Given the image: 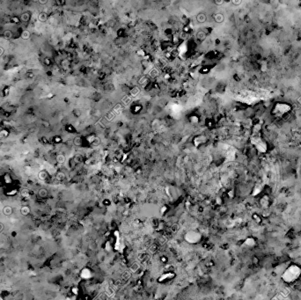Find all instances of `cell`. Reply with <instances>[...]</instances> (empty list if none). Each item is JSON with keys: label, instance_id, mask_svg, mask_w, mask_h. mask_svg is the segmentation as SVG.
Here are the masks:
<instances>
[{"label": "cell", "instance_id": "obj_1", "mask_svg": "<svg viewBox=\"0 0 301 300\" xmlns=\"http://www.w3.org/2000/svg\"><path fill=\"white\" fill-rule=\"evenodd\" d=\"M196 38L199 41H204L206 40L207 38V34L204 31H198L197 34H196Z\"/></svg>", "mask_w": 301, "mask_h": 300}, {"label": "cell", "instance_id": "obj_2", "mask_svg": "<svg viewBox=\"0 0 301 300\" xmlns=\"http://www.w3.org/2000/svg\"><path fill=\"white\" fill-rule=\"evenodd\" d=\"M38 178L41 181H46L49 178V173L46 170H41L38 173Z\"/></svg>", "mask_w": 301, "mask_h": 300}, {"label": "cell", "instance_id": "obj_3", "mask_svg": "<svg viewBox=\"0 0 301 300\" xmlns=\"http://www.w3.org/2000/svg\"><path fill=\"white\" fill-rule=\"evenodd\" d=\"M85 139H84L81 136H76L73 139V143L76 146H84V143Z\"/></svg>", "mask_w": 301, "mask_h": 300}, {"label": "cell", "instance_id": "obj_4", "mask_svg": "<svg viewBox=\"0 0 301 300\" xmlns=\"http://www.w3.org/2000/svg\"><path fill=\"white\" fill-rule=\"evenodd\" d=\"M196 20L198 23H204L207 20V16L206 14L204 12H200L196 15Z\"/></svg>", "mask_w": 301, "mask_h": 300}, {"label": "cell", "instance_id": "obj_5", "mask_svg": "<svg viewBox=\"0 0 301 300\" xmlns=\"http://www.w3.org/2000/svg\"><path fill=\"white\" fill-rule=\"evenodd\" d=\"M20 37H21L22 40H25V41H26V40H28V39H30V37H31V33H30L29 30H27V29L23 30L21 32V34H20Z\"/></svg>", "mask_w": 301, "mask_h": 300}, {"label": "cell", "instance_id": "obj_6", "mask_svg": "<svg viewBox=\"0 0 301 300\" xmlns=\"http://www.w3.org/2000/svg\"><path fill=\"white\" fill-rule=\"evenodd\" d=\"M19 17H20V20L22 22H28L31 19V14L28 11H26V12H23Z\"/></svg>", "mask_w": 301, "mask_h": 300}, {"label": "cell", "instance_id": "obj_7", "mask_svg": "<svg viewBox=\"0 0 301 300\" xmlns=\"http://www.w3.org/2000/svg\"><path fill=\"white\" fill-rule=\"evenodd\" d=\"M37 19H38V20L40 22H46L48 20V14L46 12H44V11H41V12H40L38 14Z\"/></svg>", "mask_w": 301, "mask_h": 300}, {"label": "cell", "instance_id": "obj_8", "mask_svg": "<svg viewBox=\"0 0 301 300\" xmlns=\"http://www.w3.org/2000/svg\"><path fill=\"white\" fill-rule=\"evenodd\" d=\"M142 106L140 104H134L131 107V112L133 114H138L139 112L142 110Z\"/></svg>", "mask_w": 301, "mask_h": 300}, {"label": "cell", "instance_id": "obj_9", "mask_svg": "<svg viewBox=\"0 0 301 300\" xmlns=\"http://www.w3.org/2000/svg\"><path fill=\"white\" fill-rule=\"evenodd\" d=\"M9 130H6V129H2V130H0V140H3V139H6L9 136Z\"/></svg>", "mask_w": 301, "mask_h": 300}, {"label": "cell", "instance_id": "obj_10", "mask_svg": "<svg viewBox=\"0 0 301 300\" xmlns=\"http://www.w3.org/2000/svg\"><path fill=\"white\" fill-rule=\"evenodd\" d=\"M213 19H214L215 22H217V23H222L225 19V17L222 13H216L213 16Z\"/></svg>", "mask_w": 301, "mask_h": 300}, {"label": "cell", "instance_id": "obj_11", "mask_svg": "<svg viewBox=\"0 0 301 300\" xmlns=\"http://www.w3.org/2000/svg\"><path fill=\"white\" fill-rule=\"evenodd\" d=\"M3 36H4V38L6 39V40H11V39H12V37H13V34H12V32H11V30H6L3 34Z\"/></svg>", "mask_w": 301, "mask_h": 300}, {"label": "cell", "instance_id": "obj_12", "mask_svg": "<svg viewBox=\"0 0 301 300\" xmlns=\"http://www.w3.org/2000/svg\"><path fill=\"white\" fill-rule=\"evenodd\" d=\"M56 160H57V162L58 163V164H63V163L65 162V157H64V155L58 154L57 157H56Z\"/></svg>", "mask_w": 301, "mask_h": 300}, {"label": "cell", "instance_id": "obj_13", "mask_svg": "<svg viewBox=\"0 0 301 300\" xmlns=\"http://www.w3.org/2000/svg\"><path fill=\"white\" fill-rule=\"evenodd\" d=\"M56 178H57V181H63L65 178V173H62V172H57V174H56Z\"/></svg>", "mask_w": 301, "mask_h": 300}, {"label": "cell", "instance_id": "obj_14", "mask_svg": "<svg viewBox=\"0 0 301 300\" xmlns=\"http://www.w3.org/2000/svg\"><path fill=\"white\" fill-rule=\"evenodd\" d=\"M65 130H66V131L69 132V133H76L77 132L76 129H75V128H74L73 126L71 125V124L66 125V126H65Z\"/></svg>", "mask_w": 301, "mask_h": 300}, {"label": "cell", "instance_id": "obj_15", "mask_svg": "<svg viewBox=\"0 0 301 300\" xmlns=\"http://www.w3.org/2000/svg\"><path fill=\"white\" fill-rule=\"evenodd\" d=\"M3 211H4V213H5V215L10 216V215L12 213V209H11V207H10V206H6V207L4 208Z\"/></svg>", "mask_w": 301, "mask_h": 300}, {"label": "cell", "instance_id": "obj_16", "mask_svg": "<svg viewBox=\"0 0 301 300\" xmlns=\"http://www.w3.org/2000/svg\"><path fill=\"white\" fill-rule=\"evenodd\" d=\"M139 92H140V90H139L138 87L136 86V87H134V88H132V89L130 90V95H131V96H133V97H134V96H136V95L138 94Z\"/></svg>", "mask_w": 301, "mask_h": 300}, {"label": "cell", "instance_id": "obj_17", "mask_svg": "<svg viewBox=\"0 0 301 300\" xmlns=\"http://www.w3.org/2000/svg\"><path fill=\"white\" fill-rule=\"evenodd\" d=\"M210 67H207V66H203V67L200 69V73L202 74H206V73L210 72Z\"/></svg>", "mask_w": 301, "mask_h": 300}, {"label": "cell", "instance_id": "obj_18", "mask_svg": "<svg viewBox=\"0 0 301 300\" xmlns=\"http://www.w3.org/2000/svg\"><path fill=\"white\" fill-rule=\"evenodd\" d=\"M38 194L41 197H46L47 195H48V191H47L45 188H41V189L39 190Z\"/></svg>", "mask_w": 301, "mask_h": 300}, {"label": "cell", "instance_id": "obj_19", "mask_svg": "<svg viewBox=\"0 0 301 300\" xmlns=\"http://www.w3.org/2000/svg\"><path fill=\"white\" fill-rule=\"evenodd\" d=\"M11 22H12V23H14V24H19V23H20V22H21V20H20V17H19V16H16V15L12 17V18L11 19Z\"/></svg>", "mask_w": 301, "mask_h": 300}, {"label": "cell", "instance_id": "obj_20", "mask_svg": "<svg viewBox=\"0 0 301 300\" xmlns=\"http://www.w3.org/2000/svg\"><path fill=\"white\" fill-rule=\"evenodd\" d=\"M20 195H21L23 197H28V196H29V190L27 189V188L22 189L21 192H20Z\"/></svg>", "mask_w": 301, "mask_h": 300}, {"label": "cell", "instance_id": "obj_21", "mask_svg": "<svg viewBox=\"0 0 301 300\" xmlns=\"http://www.w3.org/2000/svg\"><path fill=\"white\" fill-rule=\"evenodd\" d=\"M138 268H139V265L137 264V263H133L132 266L130 267V269H131V271H133V272L136 271Z\"/></svg>", "mask_w": 301, "mask_h": 300}, {"label": "cell", "instance_id": "obj_22", "mask_svg": "<svg viewBox=\"0 0 301 300\" xmlns=\"http://www.w3.org/2000/svg\"><path fill=\"white\" fill-rule=\"evenodd\" d=\"M21 212L23 215H27V214L29 212V208H28L27 206H24V207L21 209Z\"/></svg>", "mask_w": 301, "mask_h": 300}, {"label": "cell", "instance_id": "obj_23", "mask_svg": "<svg viewBox=\"0 0 301 300\" xmlns=\"http://www.w3.org/2000/svg\"><path fill=\"white\" fill-rule=\"evenodd\" d=\"M4 178H5V181H6V183H10V182H11V178L9 174H6V175L4 176Z\"/></svg>", "mask_w": 301, "mask_h": 300}, {"label": "cell", "instance_id": "obj_24", "mask_svg": "<svg viewBox=\"0 0 301 300\" xmlns=\"http://www.w3.org/2000/svg\"><path fill=\"white\" fill-rule=\"evenodd\" d=\"M62 137H61V136H55L54 137V142L56 143H61V142H62Z\"/></svg>", "mask_w": 301, "mask_h": 300}, {"label": "cell", "instance_id": "obj_25", "mask_svg": "<svg viewBox=\"0 0 301 300\" xmlns=\"http://www.w3.org/2000/svg\"><path fill=\"white\" fill-rule=\"evenodd\" d=\"M213 3H214V5H216V6H221V5H223V4L225 3V1H224V0H214Z\"/></svg>", "mask_w": 301, "mask_h": 300}, {"label": "cell", "instance_id": "obj_26", "mask_svg": "<svg viewBox=\"0 0 301 300\" xmlns=\"http://www.w3.org/2000/svg\"><path fill=\"white\" fill-rule=\"evenodd\" d=\"M43 62H44V63H45V64H46V65H48V66H49V65H50V64H51V60L49 59V58H48V57H46V58H44Z\"/></svg>", "mask_w": 301, "mask_h": 300}, {"label": "cell", "instance_id": "obj_27", "mask_svg": "<svg viewBox=\"0 0 301 300\" xmlns=\"http://www.w3.org/2000/svg\"><path fill=\"white\" fill-rule=\"evenodd\" d=\"M92 144H93V145H98V144H100V139L95 136L94 140H93V142H92Z\"/></svg>", "mask_w": 301, "mask_h": 300}, {"label": "cell", "instance_id": "obj_28", "mask_svg": "<svg viewBox=\"0 0 301 300\" xmlns=\"http://www.w3.org/2000/svg\"><path fill=\"white\" fill-rule=\"evenodd\" d=\"M37 3L40 4V5H47V4L49 3V1H48V0H38Z\"/></svg>", "mask_w": 301, "mask_h": 300}, {"label": "cell", "instance_id": "obj_29", "mask_svg": "<svg viewBox=\"0 0 301 300\" xmlns=\"http://www.w3.org/2000/svg\"><path fill=\"white\" fill-rule=\"evenodd\" d=\"M190 120H191V122H198V117L197 116H195V115H194V116H192L191 117V118H190Z\"/></svg>", "mask_w": 301, "mask_h": 300}, {"label": "cell", "instance_id": "obj_30", "mask_svg": "<svg viewBox=\"0 0 301 300\" xmlns=\"http://www.w3.org/2000/svg\"><path fill=\"white\" fill-rule=\"evenodd\" d=\"M206 125H207V126H208V127H209V128H211V127H212V123H211V122H210V119L206 120Z\"/></svg>", "mask_w": 301, "mask_h": 300}, {"label": "cell", "instance_id": "obj_31", "mask_svg": "<svg viewBox=\"0 0 301 300\" xmlns=\"http://www.w3.org/2000/svg\"><path fill=\"white\" fill-rule=\"evenodd\" d=\"M5 53V49H4L3 47H0V57H2Z\"/></svg>", "mask_w": 301, "mask_h": 300}, {"label": "cell", "instance_id": "obj_32", "mask_svg": "<svg viewBox=\"0 0 301 300\" xmlns=\"http://www.w3.org/2000/svg\"><path fill=\"white\" fill-rule=\"evenodd\" d=\"M9 91H10V90H9V88H6V89L4 90V94H5V95H8L9 94Z\"/></svg>", "mask_w": 301, "mask_h": 300}, {"label": "cell", "instance_id": "obj_33", "mask_svg": "<svg viewBox=\"0 0 301 300\" xmlns=\"http://www.w3.org/2000/svg\"><path fill=\"white\" fill-rule=\"evenodd\" d=\"M233 5H236V6H238V5H239V4H241V1H233Z\"/></svg>", "mask_w": 301, "mask_h": 300}, {"label": "cell", "instance_id": "obj_34", "mask_svg": "<svg viewBox=\"0 0 301 300\" xmlns=\"http://www.w3.org/2000/svg\"><path fill=\"white\" fill-rule=\"evenodd\" d=\"M42 125H43L44 127H46V128H47V127H49V122H42Z\"/></svg>", "mask_w": 301, "mask_h": 300}]
</instances>
